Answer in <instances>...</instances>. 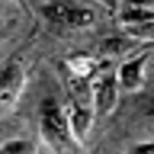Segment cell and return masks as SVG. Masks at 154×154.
Instances as JSON below:
<instances>
[{
    "instance_id": "12",
    "label": "cell",
    "mask_w": 154,
    "mask_h": 154,
    "mask_svg": "<svg viewBox=\"0 0 154 154\" xmlns=\"http://www.w3.org/2000/svg\"><path fill=\"white\" fill-rule=\"evenodd\" d=\"M100 3L109 14H117L120 11V0H95Z\"/></svg>"
},
{
    "instance_id": "13",
    "label": "cell",
    "mask_w": 154,
    "mask_h": 154,
    "mask_svg": "<svg viewBox=\"0 0 154 154\" xmlns=\"http://www.w3.org/2000/svg\"><path fill=\"white\" fill-rule=\"evenodd\" d=\"M128 154H154V144L151 141L138 143L137 146H133L130 149Z\"/></svg>"
},
{
    "instance_id": "2",
    "label": "cell",
    "mask_w": 154,
    "mask_h": 154,
    "mask_svg": "<svg viewBox=\"0 0 154 154\" xmlns=\"http://www.w3.org/2000/svg\"><path fill=\"white\" fill-rule=\"evenodd\" d=\"M91 109L98 117H108L116 111L119 101V85L114 74H96L90 79Z\"/></svg>"
},
{
    "instance_id": "4",
    "label": "cell",
    "mask_w": 154,
    "mask_h": 154,
    "mask_svg": "<svg viewBox=\"0 0 154 154\" xmlns=\"http://www.w3.org/2000/svg\"><path fill=\"white\" fill-rule=\"evenodd\" d=\"M151 60V50H144L143 53H138L127 61H124L119 66L116 80L120 90H125L128 93H137L146 84V71Z\"/></svg>"
},
{
    "instance_id": "5",
    "label": "cell",
    "mask_w": 154,
    "mask_h": 154,
    "mask_svg": "<svg viewBox=\"0 0 154 154\" xmlns=\"http://www.w3.org/2000/svg\"><path fill=\"white\" fill-rule=\"evenodd\" d=\"M64 114L74 143L84 144L91 130V124H93V117H95L93 109L88 108V106H82L71 100V103L64 109Z\"/></svg>"
},
{
    "instance_id": "6",
    "label": "cell",
    "mask_w": 154,
    "mask_h": 154,
    "mask_svg": "<svg viewBox=\"0 0 154 154\" xmlns=\"http://www.w3.org/2000/svg\"><path fill=\"white\" fill-rule=\"evenodd\" d=\"M66 66L69 69L72 77L90 80L96 72H98L100 63L96 61L95 56L87 55V53H75L66 60Z\"/></svg>"
},
{
    "instance_id": "3",
    "label": "cell",
    "mask_w": 154,
    "mask_h": 154,
    "mask_svg": "<svg viewBox=\"0 0 154 154\" xmlns=\"http://www.w3.org/2000/svg\"><path fill=\"white\" fill-rule=\"evenodd\" d=\"M26 72L16 61L8 63L0 69V117L14 108L26 87Z\"/></svg>"
},
{
    "instance_id": "8",
    "label": "cell",
    "mask_w": 154,
    "mask_h": 154,
    "mask_svg": "<svg viewBox=\"0 0 154 154\" xmlns=\"http://www.w3.org/2000/svg\"><path fill=\"white\" fill-rule=\"evenodd\" d=\"M133 42L128 37H106L100 43V53L103 56H120L133 47Z\"/></svg>"
},
{
    "instance_id": "9",
    "label": "cell",
    "mask_w": 154,
    "mask_h": 154,
    "mask_svg": "<svg viewBox=\"0 0 154 154\" xmlns=\"http://www.w3.org/2000/svg\"><path fill=\"white\" fill-rule=\"evenodd\" d=\"M71 5L67 3H61V2H50L42 5L40 13L42 16L51 24H58V26H66V19H67V13H69Z\"/></svg>"
},
{
    "instance_id": "15",
    "label": "cell",
    "mask_w": 154,
    "mask_h": 154,
    "mask_svg": "<svg viewBox=\"0 0 154 154\" xmlns=\"http://www.w3.org/2000/svg\"><path fill=\"white\" fill-rule=\"evenodd\" d=\"M14 2H16V5L23 10V11H26V13L29 14V16H32V13H31V7H29L27 0H14Z\"/></svg>"
},
{
    "instance_id": "14",
    "label": "cell",
    "mask_w": 154,
    "mask_h": 154,
    "mask_svg": "<svg viewBox=\"0 0 154 154\" xmlns=\"http://www.w3.org/2000/svg\"><path fill=\"white\" fill-rule=\"evenodd\" d=\"M130 7H143V8H152L154 0H125Z\"/></svg>"
},
{
    "instance_id": "11",
    "label": "cell",
    "mask_w": 154,
    "mask_h": 154,
    "mask_svg": "<svg viewBox=\"0 0 154 154\" xmlns=\"http://www.w3.org/2000/svg\"><path fill=\"white\" fill-rule=\"evenodd\" d=\"M0 154H38L37 144L31 140L13 138L0 144Z\"/></svg>"
},
{
    "instance_id": "7",
    "label": "cell",
    "mask_w": 154,
    "mask_h": 154,
    "mask_svg": "<svg viewBox=\"0 0 154 154\" xmlns=\"http://www.w3.org/2000/svg\"><path fill=\"white\" fill-rule=\"evenodd\" d=\"M119 21L122 27L128 26H137L143 23H151L154 21V11L152 8H143V7H128L119 11Z\"/></svg>"
},
{
    "instance_id": "1",
    "label": "cell",
    "mask_w": 154,
    "mask_h": 154,
    "mask_svg": "<svg viewBox=\"0 0 154 154\" xmlns=\"http://www.w3.org/2000/svg\"><path fill=\"white\" fill-rule=\"evenodd\" d=\"M40 130L43 140L55 151L66 149L71 141H74L67 127L64 109L55 100H43L40 106Z\"/></svg>"
},
{
    "instance_id": "10",
    "label": "cell",
    "mask_w": 154,
    "mask_h": 154,
    "mask_svg": "<svg viewBox=\"0 0 154 154\" xmlns=\"http://www.w3.org/2000/svg\"><path fill=\"white\" fill-rule=\"evenodd\" d=\"M95 23V13L90 8H82V7H71L67 13L66 26L67 27H88Z\"/></svg>"
}]
</instances>
